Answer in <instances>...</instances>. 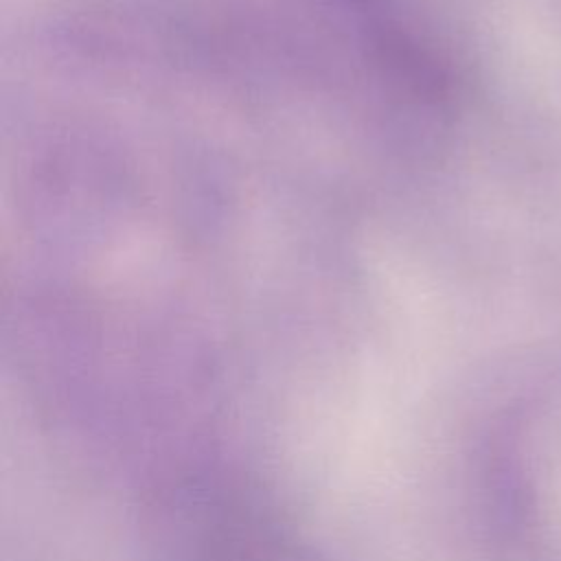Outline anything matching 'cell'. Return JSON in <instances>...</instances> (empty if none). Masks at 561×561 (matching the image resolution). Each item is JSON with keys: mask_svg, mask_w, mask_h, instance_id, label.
<instances>
[{"mask_svg": "<svg viewBox=\"0 0 561 561\" xmlns=\"http://www.w3.org/2000/svg\"><path fill=\"white\" fill-rule=\"evenodd\" d=\"M158 519L169 561H311L278 506L237 478L210 476L171 486Z\"/></svg>", "mask_w": 561, "mask_h": 561, "instance_id": "obj_1", "label": "cell"}, {"mask_svg": "<svg viewBox=\"0 0 561 561\" xmlns=\"http://www.w3.org/2000/svg\"><path fill=\"white\" fill-rule=\"evenodd\" d=\"M480 493L491 546L508 561L528 559L539 543V504L522 416L506 414L489 432L480 454Z\"/></svg>", "mask_w": 561, "mask_h": 561, "instance_id": "obj_2", "label": "cell"}]
</instances>
